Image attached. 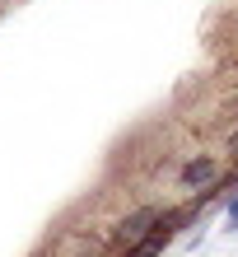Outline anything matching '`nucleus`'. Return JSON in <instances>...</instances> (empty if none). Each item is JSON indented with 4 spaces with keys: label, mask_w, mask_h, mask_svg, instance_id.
I'll return each instance as SVG.
<instances>
[{
    "label": "nucleus",
    "mask_w": 238,
    "mask_h": 257,
    "mask_svg": "<svg viewBox=\"0 0 238 257\" xmlns=\"http://www.w3.org/2000/svg\"><path fill=\"white\" fill-rule=\"evenodd\" d=\"M80 257H112V252H80Z\"/></svg>",
    "instance_id": "nucleus-2"
},
{
    "label": "nucleus",
    "mask_w": 238,
    "mask_h": 257,
    "mask_svg": "<svg viewBox=\"0 0 238 257\" xmlns=\"http://www.w3.org/2000/svg\"><path fill=\"white\" fill-rule=\"evenodd\" d=\"M168 215V201H140V206H131L122 220L112 224V234H108V243H112V257L117 252H126V248H136L145 234H154V224Z\"/></svg>",
    "instance_id": "nucleus-1"
}]
</instances>
